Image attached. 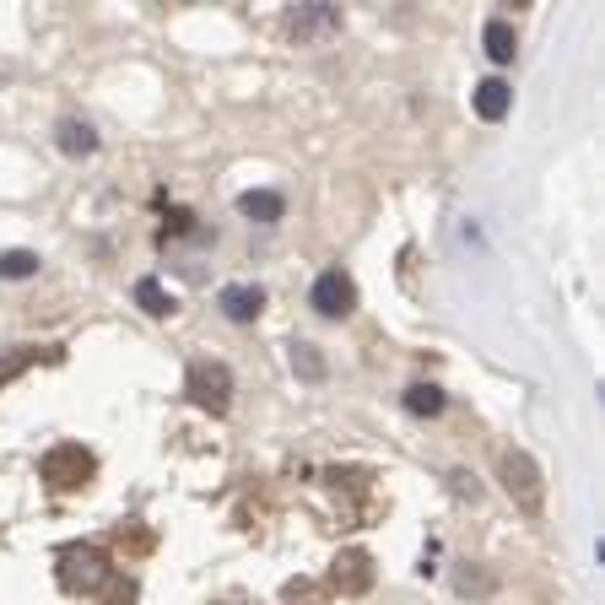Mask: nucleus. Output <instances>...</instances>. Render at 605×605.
Instances as JSON below:
<instances>
[{"label": "nucleus", "instance_id": "obj_1", "mask_svg": "<svg viewBox=\"0 0 605 605\" xmlns=\"http://www.w3.org/2000/svg\"><path fill=\"white\" fill-rule=\"evenodd\" d=\"M497 481H503V492L514 497L524 514H541V508H546V476H541V465H535L524 449L497 454Z\"/></svg>", "mask_w": 605, "mask_h": 605}, {"label": "nucleus", "instance_id": "obj_2", "mask_svg": "<svg viewBox=\"0 0 605 605\" xmlns=\"http://www.w3.org/2000/svg\"><path fill=\"white\" fill-rule=\"evenodd\" d=\"M184 395H190L200 411L222 416L227 406H233V373H227V362H211V357L190 362V373H184Z\"/></svg>", "mask_w": 605, "mask_h": 605}, {"label": "nucleus", "instance_id": "obj_3", "mask_svg": "<svg viewBox=\"0 0 605 605\" xmlns=\"http://www.w3.org/2000/svg\"><path fill=\"white\" fill-rule=\"evenodd\" d=\"M92 470H98V460L82 449V443H55V449L38 460V476L49 481L55 492H76V487H87L92 481Z\"/></svg>", "mask_w": 605, "mask_h": 605}, {"label": "nucleus", "instance_id": "obj_4", "mask_svg": "<svg viewBox=\"0 0 605 605\" xmlns=\"http://www.w3.org/2000/svg\"><path fill=\"white\" fill-rule=\"evenodd\" d=\"M109 557L103 551H92V546H82V551H71L65 557V568H60V584L71 589V595H98L103 584H109Z\"/></svg>", "mask_w": 605, "mask_h": 605}, {"label": "nucleus", "instance_id": "obj_5", "mask_svg": "<svg viewBox=\"0 0 605 605\" xmlns=\"http://www.w3.org/2000/svg\"><path fill=\"white\" fill-rule=\"evenodd\" d=\"M308 303H314V314H325V319H346L357 308V281L346 271H325L314 281V292H308Z\"/></svg>", "mask_w": 605, "mask_h": 605}, {"label": "nucleus", "instance_id": "obj_6", "mask_svg": "<svg viewBox=\"0 0 605 605\" xmlns=\"http://www.w3.org/2000/svg\"><path fill=\"white\" fill-rule=\"evenodd\" d=\"M287 33L292 38H325V33H341V6H330V0H308L287 17Z\"/></svg>", "mask_w": 605, "mask_h": 605}, {"label": "nucleus", "instance_id": "obj_7", "mask_svg": "<svg viewBox=\"0 0 605 605\" xmlns=\"http://www.w3.org/2000/svg\"><path fill=\"white\" fill-rule=\"evenodd\" d=\"M330 584L341 589V595H368L373 589V557L368 551H341V557L330 562Z\"/></svg>", "mask_w": 605, "mask_h": 605}, {"label": "nucleus", "instance_id": "obj_8", "mask_svg": "<svg viewBox=\"0 0 605 605\" xmlns=\"http://www.w3.org/2000/svg\"><path fill=\"white\" fill-rule=\"evenodd\" d=\"M217 308L233 319V325H254V319H260V308H265V292L254 287V281H233V287L217 292Z\"/></svg>", "mask_w": 605, "mask_h": 605}, {"label": "nucleus", "instance_id": "obj_9", "mask_svg": "<svg viewBox=\"0 0 605 605\" xmlns=\"http://www.w3.org/2000/svg\"><path fill=\"white\" fill-rule=\"evenodd\" d=\"M470 103H476V114L487 119V125H497V119L514 109V87H508L503 76H487V82L476 87V98H470Z\"/></svg>", "mask_w": 605, "mask_h": 605}, {"label": "nucleus", "instance_id": "obj_10", "mask_svg": "<svg viewBox=\"0 0 605 605\" xmlns=\"http://www.w3.org/2000/svg\"><path fill=\"white\" fill-rule=\"evenodd\" d=\"M238 217H249V222H281V217H287V200H281L276 190H244V195H238Z\"/></svg>", "mask_w": 605, "mask_h": 605}, {"label": "nucleus", "instance_id": "obj_11", "mask_svg": "<svg viewBox=\"0 0 605 605\" xmlns=\"http://www.w3.org/2000/svg\"><path fill=\"white\" fill-rule=\"evenodd\" d=\"M55 141H60V152H71V157L98 152V136H92L87 119H60V125H55Z\"/></svg>", "mask_w": 605, "mask_h": 605}, {"label": "nucleus", "instance_id": "obj_12", "mask_svg": "<svg viewBox=\"0 0 605 605\" xmlns=\"http://www.w3.org/2000/svg\"><path fill=\"white\" fill-rule=\"evenodd\" d=\"M481 44H487V55H492L497 65H508V60H514V49H519V38H514V22L492 17L487 28H481Z\"/></svg>", "mask_w": 605, "mask_h": 605}, {"label": "nucleus", "instance_id": "obj_13", "mask_svg": "<svg viewBox=\"0 0 605 605\" xmlns=\"http://www.w3.org/2000/svg\"><path fill=\"white\" fill-rule=\"evenodd\" d=\"M136 303H141L152 319H168L173 308H179V303H173L168 292H163V281H152V276H141V281H136Z\"/></svg>", "mask_w": 605, "mask_h": 605}, {"label": "nucleus", "instance_id": "obj_14", "mask_svg": "<svg viewBox=\"0 0 605 605\" xmlns=\"http://www.w3.org/2000/svg\"><path fill=\"white\" fill-rule=\"evenodd\" d=\"M292 368H298V379L319 384V379H325V357H319V346H308V341H292Z\"/></svg>", "mask_w": 605, "mask_h": 605}, {"label": "nucleus", "instance_id": "obj_15", "mask_svg": "<svg viewBox=\"0 0 605 605\" xmlns=\"http://www.w3.org/2000/svg\"><path fill=\"white\" fill-rule=\"evenodd\" d=\"M406 411L411 416H438L443 411V389L438 384H411L406 389Z\"/></svg>", "mask_w": 605, "mask_h": 605}, {"label": "nucleus", "instance_id": "obj_16", "mask_svg": "<svg viewBox=\"0 0 605 605\" xmlns=\"http://www.w3.org/2000/svg\"><path fill=\"white\" fill-rule=\"evenodd\" d=\"M0 276H6V281H28V276H38V254H33V249H11V254H0Z\"/></svg>", "mask_w": 605, "mask_h": 605}, {"label": "nucleus", "instance_id": "obj_17", "mask_svg": "<svg viewBox=\"0 0 605 605\" xmlns=\"http://www.w3.org/2000/svg\"><path fill=\"white\" fill-rule=\"evenodd\" d=\"M33 362H38L33 346H17V352H6V357H0V389H6L11 379H22V373H28Z\"/></svg>", "mask_w": 605, "mask_h": 605}, {"label": "nucleus", "instance_id": "obj_18", "mask_svg": "<svg viewBox=\"0 0 605 605\" xmlns=\"http://www.w3.org/2000/svg\"><path fill=\"white\" fill-rule=\"evenodd\" d=\"M190 222H195L190 211H184V206H173V211H168V227H163V233H173V238H179V233H190Z\"/></svg>", "mask_w": 605, "mask_h": 605}]
</instances>
